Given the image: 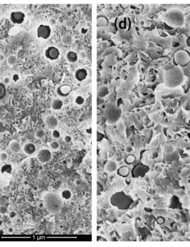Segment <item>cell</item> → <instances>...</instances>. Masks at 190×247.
<instances>
[{"label":"cell","mask_w":190,"mask_h":247,"mask_svg":"<svg viewBox=\"0 0 190 247\" xmlns=\"http://www.w3.org/2000/svg\"><path fill=\"white\" fill-rule=\"evenodd\" d=\"M52 157L51 152L46 149H42L40 150L37 153V159L40 162L42 163H46L49 162Z\"/></svg>","instance_id":"30bf717a"},{"label":"cell","mask_w":190,"mask_h":247,"mask_svg":"<svg viewBox=\"0 0 190 247\" xmlns=\"http://www.w3.org/2000/svg\"><path fill=\"white\" fill-rule=\"evenodd\" d=\"M44 203L48 211L52 214H57L61 209L62 200L57 194L48 193L44 196Z\"/></svg>","instance_id":"7a4b0ae2"},{"label":"cell","mask_w":190,"mask_h":247,"mask_svg":"<svg viewBox=\"0 0 190 247\" xmlns=\"http://www.w3.org/2000/svg\"><path fill=\"white\" fill-rule=\"evenodd\" d=\"M7 158V154L5 153H2L0 155V160H5Z\"/></svg>","instance_id":"f546056e"},{"label":"cell","mask_w":190,"mask_h":247,"mask_svg":"<svg viewBox=\"0 0 190 247\" xmlns=\"http://www.w3.org/2000/svg\"><path fill=\"white\" fill-rule=\"evenodd\" d=\"M105 169L107 172H113L117 169V164L113 160H110L106 164Z\"/></svg>","instance_id":"9a60e30c"},{"label":"cell","mask_w":190,"mask_h":247,"mask_svg":"<svg viewBox=\"0 0 190 247\" xmlns=\"http://www.w3.org/2000/svg\"><path fill=\"white\" fill-rule=\"evenodd\" d=\"M149 171V167L142 163L136 164L133 168L131 174L134 178H138L140 177H143Z\"/></svg>","instance_id":"52a82bcc"},{"label":"cell","mask_w":190,"mask_h":247,"mask_svg":"<svg viewBox=\"0 0 190 247\" xmlns=\"http://www.w3.org/2000/svg\"><path fill=\"white\" fill-rule=\"evenodd\" d=\"M88 76L87 71L83 68L77 69L75 73V77L79 82H82L86 79Z\"/></svg>","instance_id":"4fadbf2b"},{"label":"cell","mask_w":190,"mask_h":247,"mask_svg":"<svg viewBox=\"0 0 190 247\" xmlns=\"http://www.w3.org/2000/svg\"><path fill=\"white\" fill-rule=\"evenodd\" d=\"M62 197L66 200L70 199L71 197V193L69 190H64L62 193Z\"/></svg>","instance_id":"7402d4cb"},{"label":"cell","mask_w":190,"mask_h":247,"mask_svg":"<svg viewBox=\"0 0 190 247\" xmlns=\"http://www.w3.org/2000/svg\"><path fill=\"white\" fill-rule=\"evenodd\" d=\"M67 60L71 63H75L78 60L77 53L74 51H69L66 54Z\"/></svg>","instance_id":"2e32d148"},{"label":"cell","mask_w":190,"mask_h":247,"mask_svg":"<svg viewBox=\"0 0 190 247\" xmlns=\"http://www.w3.org/2000/svg\"><path fill=\"white\" fill-rule=\"evenodd\" d=\"M117 31L121 32H127L132 28V22L131 19L127 16H120L117 18L115 22Z\"/></svg>","instance_id":"5b68a950"},{"label":"cell","mask_w":190,"mask_h":247,"mask_svg":"<svg viewBox=\"0 0 190 247\" xmlns=\"http://www.w3.org/2000/svg\"><path fill=\"white\" fill-rule=\"evenodd\" d=\"M9 82H10V79L8 78H6L4 79V82L5 83H9Z\"/></svg>","instance_id":"d6a6232c"},{"label":"cell","mask_w":190,"mask_h":247,"mask_svg":"<svg viewBox=\"0 0 190 247\" xmlns=\"http://www.w3.org/2000/svg\"><path fill=\"white\" fill-rule=\"evenodd\" d=\"M6 95V88L4 84L0 83V100L5 98Z\"/></svg>","instance_id":"44dd1931"},{"label":"cell","mask_w":190,"mask_h":247,"mask_svg":"<svg viewBox=\"0 0 190 247\" xmlns=\"http://www.w3.org/2000/svg\"><path fill=\"white\" fill-rule=\"evenodd\" d=\"M63 102L60 99H56L51 104V108L55 111L60 110L63 106Z\"/></svg>","instance_id":"e0dca14e"},{"label":"cell","mask_w":190,"mask_h":247,"mask_svg":"<svg viewBox=\"0 0 190 247\" xmlns=\"http://www.w3.org/2000/svg\"><path fill=\"white\" fill-rule=\"evenodd\" d=\"M59 144L56 141H53L50 144V147L52 150H57L59 148Z\"/></svg>","instance_id":"4316f807"},{"label":"cell","mask_w":190,"mask_h":247,"mask_svg":"<svg viewBox=\"0 0 190 247\" xmlns=\"http://www.w3.org/2000/svg\"><path fill=\"white\" fill-rule=\"evenodd\" d=\"M25 14L21 11L12 12L10 15V20L14 24H22L24 21Z\"/></svg>","instance_id":"9c48e42d"},{"label":"cell","mask_w":190,"mask_h":247,"mask_svg":"<svg viewBox=\"0 0 190 247\" xmlns=\"http://www.w3.org/2000/svg\"><path fill=\"white\" fill-rule=\"evenodd\" d=\"M75 103L77 105H82L85 103V98L81 96H77L75 99Z\"/></svg>","instance_id":"603a6c76"},{"label":"cell","mask_w":190,"mask_h":247,"mask_svg":"<svg viewBox=\"0 0 190 247\" xmlns=\"http://www.w3.org/2000/svg\"><path fill=\"white\" fill-rule=\"evenodd\" d=\"M135 157L133 155H129L125 159V163L128 164H131L135 162Z\"/></svg>","instance_id":"cb8c5ba5"},{"label":"cell","mask_w":190,"mask_h":247,"mask_svg":"<svg viewBox=\"0 0 190 247\" xmlns=\"http://www.w3.org/2000/svg\"><path fill=\"white\" fill-rule=\"evenodd\" d=\"M10 149L11 151L14 153H18L21 150V147L19 143L14 141L11 142L10 144Z\"/></svg>","instance_id":"ac0fdd59"},{"label":"cell","mask_w":190,"mask_h":247,"mask_svg":"<svg viewBox=\"0 0 190 247\" xmlns=\"http://www.w3.org/2000/svg\"><path fill=\"white\" fill-rule=\"evenodd\" d=\"M51 27L47 24H40L37 29V36L43 40H48L51 35Z\"/></svg>","instance_id":"8992f818"},{"label":"cell","mask_w":190,"mask_h":247,"mask_svg":"<svg viewBox=\"0 0 190 247\" xmlns=\"http://www.w3.org/2000/svg\"><path fill=\"white\" fill-rule=\"evenodd\" d=\"M104 135L103 133L97 132V142H100L101 141L103 138H104Z\"/></svg>","instance_id":"83f0119b"},{"label":"cell","mask_w":190,"mask_h":247,"mask_svg":"<svg viewBox=\"0 0 190 247\" xmlns=\"http://www.w3.org/2000/svg\"><path fill=\"white\" fill-rule=\"evenodd\" d=\"M64 141L66 143H70L71 141V138L70 136H67L64 138Z\"/></svg>","instance_id":"1f68e13d"},{"label":"cell","mask_w":190,"mask_h":247,"mask_svg":"<svg viewBox=\"0 0 190 247\" xmlns=\"http://www.w3.org/2000/svg\"><path fill=\"white\" fill-rule=\"evenodd\" d=\"M111 204L119 210H126L131 206L133 199L124 192H119L115 193L110 198Z\"/></svg>","instance_id":"3957f363"},{"label":"cell","mask_w":190,"mask_h":247,"mask_svg":"<svg viewBox=\"0 0 190 247\" xmlns=\"http://www.w3.org/2000/svg\"><path fill=\"white\" fill-rule=\"evenodd\" d=\"M117 174L121 177H127L129 175V169L126 166L121 167L118 169Z\"/></svg>","instance_id":"d6986e66"},{"label":"cell","mask_w":190,"mask_h":247,"mask_svg":"<svg viewBox=\"0 0 190 247\" xmlns=\"http://www.w3.org/2000/svg\"><path fill=\"white\" fill-rule=\"evenodd\" d=\"M20 79L19 76L17 74H14L13 77H12V80L14 82H17V81H18Z\"/></svg>","instance_id":"4dcf8cb0"},{"label":"cell","mask_w":190,"mask_h":247,"mask_svg":"<svg viewBox=\"0 0 190 247\" xmlns=\"http://www.w3.org/2000/svg\"><path fill=\"white\" fill-rule=\"evenodd\" d=\"M45 57L51 61H55L58 59L60 56V51L58 48L55 46L48 47L45 52Z\"/></svg>","instance_id":"ba28073f"},{"label":"cell","mask_w":190,"mask_h":247,"mask_svg":"<svg viewBox=\"0 0 190 247\" xmlns=\"http://www.w3.org/2000/svg\"><path fill=\"white\" fill-rule=\"evenodd\" d=\"M71 91L72 88L71 86L67 84H63L60 85L56 89L57 93L62 97H66L69 96Z\"/></svg>","instance_id":"8fae6325"},{"label":"cell","mask_w":190,"mask_h":247,"mask_svg":"<svg viewBox=\"0 0 190 247\" xmlns=\"http://www.w3.org/2000/svg\"><path fill=\"white\" fill-rule=\"evenodd\" d=\"M109 93V88L106 86H102L100 88L98 91V95L100 97L103 98L107 96Z\"/></svg>","instance_id":"ffe728a7"},{"label":"cell","mask_w":190,"mask_h":247,"mask_svg":"<svg viewBox=\"0 0 190 247\" xmlns=\"http://www.w3.org/2000/svg\"><path fill=\"white\" fill-rule=\"evenodd\" d=\"M45 123L48 128L50 129H55L58 126V120L54 116H48L45 119Z\"/></svg>","instance_id":"7c38bea8"},{"label":"cell","mask_w":190,"mask_h":247,"mask_svg":"<svg viewBox=\"0 0 190 247\" xmlns=\"http://www.w3.org/2000/svg\"><path fill=\"white\" fill-rule=\"evenodd\" d=\"M16 61H17L16 57L14 56H10L7 59V62H8V64H10V65L15 64H16Z\"/></svg>","instance_id":"d4e9b609"},{"label":"cell","mask_w":190,"mask_h":247,"mask_svg":"<svg viewBox=\"0 0 190 247\" xmlns=\"http://www.w3.org/2000/svg\"><path fill=\"white\" fill-rule=\"evenodd\" d=\"M36 146L33 143H27L25 144L24 147V153L28 155H31L36 151Z\"/></svg>","instance_id":"5bb4252c"},{"label":"cell","mask_w":190,"mask_h":247,"mask_svg":"<svg viewBox=\"0 0 190 247\" xmlns=\"http://www.w3.org/2000/svg\"><path fill=\"white\" fill-rule=\"evenodd\" d=\"M52 136L55 138H59L60 137V133L57 130H54L52 132Z\"/></svg>","instance_id":"f1b7e54d"},{"label":"cell","mask_w":190,"mask_h":247,"mask_svg":"<svg viewBox=\"0 0 190 247\" xmlns=\"http://www.w3.org/2000/svg\"><path fill=\"white\" fill-rule=\"evenodd\" d=\"M184 77L182 71L177 67L166 71L165 74L164 83L166 87L174 88L180 86L183 81Z\"/></svg>","instance_id":"6da1fadb"},{"label":"cell","mask_w":190,"mask_h":247,"mask_svg":"<svg viewBox=\"0 0 190 247\" xmlns=\"http://www.w3.org/2000/svg\"><path fill=\"white\" fill-rule=\"evenodd\" d=\"M3 59V57L0 55V61H2Z\"/></svg>","instance_id":"836d02e7"},{"label":"cell","mask_w":190,"mask_h":247,"mask_svg":"<svg viewBox=\"0 0 190 247\" xmlns=\"http://www.w3.org/2000/svg\"><path fill=\"white\" fill-rule=\"evenodd\" d=\"M36 136L38 138H42L45 136V132L42 129H39L36 133Z\"/></svg>","instance_id":"484cf974"},{"label":"cell","mask_w":190,"mask_h":247,"mask_svg":"<svg viewBox=\"0 0 190 247\" xmlns=\"http://www.w3.org/2000/svg\"><path fill=\"white\" fill-rule=\"evenodd\" d=\"M121 111L116 104H108L105 107L104 116L110 124H114L119 120L121 116Z\"/></svg>","instance_id":"277c9868"}]
</instances>
